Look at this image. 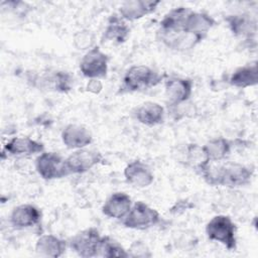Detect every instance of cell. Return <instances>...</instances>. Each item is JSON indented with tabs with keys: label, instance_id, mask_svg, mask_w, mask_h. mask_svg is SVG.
<instances>
[{
	"label": "cell",
	"instance_id": "1",
	"mask_svg": "<svg viewBox=\"0 0 258 258\" xmlns=\"http://www.w3.org/2000/svg\"><path fill=\"white\" fill-rule=\"evenodd\" d=\"M200 174L212 186L235 188L251 182L254 175V168L238 162H229L219 166H212L210 163Z\"/></svg>",
	"mask_w": 258,
	"mask_h": 258
},
{
	"label": "cell",
	"instance_id": "2",
	"mask_svg": "<svg viewBox=\"0 0 258 258\" xmlns=\"http://www.w3.org/2000/svg\"><path fill=\"white\" fill-rule=\"evenodd\" d=\"M161 80L162 76L151 67L135 64L130 67L124 74L118 94L142 92L157 86Z\"/></svg>",
	"mask_w": 258,
	"mask_h": 258
},
{
	"label": "cell",
	"instance_id": "3",
	"mask_svg": "<svg viewBox=\"0 0 258 258\" xmlns=\"http://www.w3.org/2000/svg\"><path fill=\"white\" fill-rule=\"evenodd\" d=\"M209 240L222 244L229 251L237 249V225L227 215H217L206 225Z\"/></svg>",
	"mask_w": 258,
	"mask_h": 258
},
{
	"label": "cell",
	"instance_id": "4",
	"mask_svg": "<svg viewBox=\"0 0 258 258\" xmlns=\"http://www.w3.org/2000/svg\"><path fill=\"white\" fill-rule=\"evenodd\" d=\"M159 222V213L142 201L135 202L128 214L121 220L125 228L132 230H147Z\"/></svg>",
	"mask_w": 258,
	"mask_h": 258
},
{
	"label": "cell",
	"instance_id": "5",
	"mask_svg": "<svg viewBox=\"0 0 258 258\" xmlns=\"http://www.w3.org/2000/svg\"><path fill=\"white\" fill-rule=\"evenodd\" d=\"M35 170L44 180L59 179L70 175L66 158L52 151H43L37 155L34 161Z\"/></svg>",
	"mask_w": 258,
	"mask_h": 258
},
{
	"label": "cell",
	"instance_id": "6",
	"mask_svg": "<svg viewBox=\"0 0 258 258\" xmlns=\"http://www.w3.org/2000/svg\"><path fill=\"white\" fill-rule=\"evenodd\" d=\"M101 238L102 236L99 230L97 228L90 227L78 232L73 237H71L68 241V246L80 257H97Z\"/></svg>",
	"mask_w": 258,
	"mask_h": 258
},
{
	"label": "cell",
	"instance_id": "7",
	"mask_svg": "<svg viewBox=\"0 0 258 258\" xmlns=\"http://www.w3.org/2000/svg\"><path fill=\"white\" fill-rule=\"evenodd\" d=\"M207 35L191 33L185 30L166 31L157 29L156 38L164 46L175 51H188L201 43Z\"/></svg>",
	"mask_w": 258,
	"mask_h": 258
},
{
	"label": "cell",
	"instance_id": "8",
	"mask_svg": "<svg viewBox=\"0 0 258 258\" xmlns=\"http://www.w3.org/2000/svg\"><path fill=\"white\" fill-rule=\"evenodd\" d=\"M109 56L99 45L88 50L80 61V71L88 79H105L108 75Z\"/></svg>",
	"mask_w": 258,
	"mask_h": 258
},
{
	"label": "cell",
	"instance_id": "9",
	"mask_svg": "<svg viewBox=\"0 0 258 258\" xmlns=\"http://www.w3.org/2000/svg\"><path fill=\"white\" fill-rule=\"evenodd\" d=\"M33 87L39 90L53 91L57 93H69L74 86L73 76L64 71L47 72L42 75H36L30 79Z\"/></svg>",
	"mask_w": 258,
	"mask_h": 258
},
{
	"label": "cell",
	"instance_id": "10",
	"mask_svg": "<svg viewBox=\"0 0 258 258\" xmlns=\"http://www.w3.org/2000/svg\"><path fill=\"white\" fill-rule=\"evenodd\" d=\"M195 83L189 78L170 77L164 82V95L168 105L176 107L187 102L194 91Z\"/></svg>",
	"mask_w": 258,
	"mask_h": 258
},
{
	"label": "cell",
	"instance_id": "11",
	"mask_svg": "<svg viewBox=\"0 0 258 258\" xmlns=\"http://www.w3.org/2000/svg\"><path fill=\"white\" fill-rule=\"evenodd\" d=\"M104 157L101 152L93 149H77L66 158V163L71 174H82L94 166L103 163Z\"/></svg>",
	"mask_w": 258,
	"mask_h": 258
},
{
	"label": "cell",
	"instance_id": "12",
	"mask_svg": "<svg viewBox=\"0 0 258 258\" xmlns=\"http://www.w3.org/2000/svg\"><path fill=\"white\" fill-rule=\"evenodd\" d=\"M123 174L126 182L137 188L147 187L154 181V174L149 165L139 159L130 161Z\"/></svg>",
	"mask_w": 258,
	"mask_h": 258
},
{
	"label": "cell",
	"instance_id": "13",
	"mask_svg": "<svg viewBox=\"0 0 258 258\" xmlns=\"http://www.w3.org/2000/svg\"><path fill=\"white\" fill-rule=\"evenodd\" d=\"M41 211L34 205L21 204L13 208L9 216V222L15 229H28L40 223Z\"/></svg>",
	"mask_w": 258,
	"mask_h": 258
},
{
	"label": "cell",
	"instance_id": "14",
	"mask_svg": "<svg viewBox=\"0 0 258 258\" xmlns=\"http://www.w3.org/2000/svg\"><path fill=\"white\" fill-rule=\"evenodd\" d=\"M44 151V144L38 140L27 136L12 137L9 139L2 149V154L12 156H29L33 154H40Z\"/></svg>",
	"mask_w": 258,
	"mask_h": 258
},
{
	"label": "cell",
	"instance_id": "15",
	"mask_svg": "<svg viewBox=\"0 0 258 258\" xmlns=\"http://www.w3.org/2000/svg\"><path fill=\"white\" fill-rule=\"evenodd\" d=\"M161 3L159 0H128L119 7V15L125 21H135L154 12Z\"/></svg>",
	"mask_w": 258,
	"mask_h": 258
},
{
	"label": "cell",
	"instance_id": "16",
	"mask_svg": "<svg viewBox=\"0 0 258 258\" xmlns=\"http://www.w3.org/2000/svg\"><path fill=\"white\" fill-rule=\"evenodd\" d=\"M61 141L68 149L86 148L93 142L91 131L83 125L68 124L61 131Z\"/></svg>",
	"mask_w": 258,
	"mask_h": 258
},
{
	"label": "cell",
	"instance_id": "17",
	"mask_svg": "<svg viewBox=\"0 0 258 258\" xmlns=\"http://www.w3.org/2000/svg\"><path fill=\"white\" fill-rule=\"evenodd\" d=\"M132 199L124 191H116L108 197L102 206V213L108 218L122 220L132 207Z\"/></svg>",
	"mask_w": 258,
	"mask_h": 258
},
{
	"label": "cell",
	"instance_id": "18",
	"mask_svg": "<svg viewBox=\"0 0 258 258\" xmlns=\"http://www.w3.org/2000/svg\"><path fill=\"white\" fill-rule=\"evenodd\" d=\"M134 117L140 124L154 127L164 122L165 110L159 103L147 101L136 107Z\"/></svg>",
	"mask_w": 258,
	"mask_h": 258
},
{
	"label": "cell",
	"instance_id": "19",
	"mask_svg": "<svg viewBox=\"0 0 258 258\" xmlns=\"http://www.w3.org/2000/svg\"><path fill=\"white\" fill-rule=\"evenodd\" d=\"M68 241L52 234H44L36 240L34 250L40 257L58 258L66 253Z\"/></svg>",
	"mask_w": 258,
	"mask_h": 258
},
{
	"label": "cell",
	"instance_id": "20",
	"mask_svg": "<svg viewBox=\"0 0 258 258\" xmlns=\"http://www.w3.org/2000/svg\"><path fill=\"white\" fill-rule=\"evenodd\" d=\"M130 27L127 22L117 13L109 16L107 25L102 35L103 41H111L116 44L124 43L130 35Z\"/></svg>",
	"mask_w": 258,
	"mask_h": 258
},
{
	"label": "cell",
	"instance_id": "21",
	"mask_svg": "<svg viewBox=\"0 0 258 258\" xmlns=\"http://www.w3.org/2000/svg\"><path fill=\"white\" fill-rule=\"evenodd\" d=\"M225 21L227 22L230 31L235 36H244L250 39L256 34V20L248 13L227 15Z\"/></svg>",
	"mask_w": 258,
	"mask_h": 258
},
{
	"label": "cell",
	"instance_id": "22",
	"mask_svg": "<svg viewBox=\"0 0 258 258\" xmlns=\"http://www.w3.org/2000/svg\"><path fill=\"white\" fill-rule=\"evenodd\" d=\"M216 24L217 22L215 18L209 13L204 11H194L190 9L185 18L184 30L191 33L208 35L209 30H211Z\"/></svg>",
	"mask_w": 258,
	"mask_h": 258
},
{
	"label": "cell",
	"instance_id": "23",
	"mask_svg": "<svg viewBox=\"0 0 258 258\" xmlns=\"http://www.w3.org/2000/svg\"><path fill=\"white\" fill-rule=\"evenodd\" d=\"M228 83L240 89L256 86L258 83V68L257 62L248 63L237 68L229 77Z\"/></svg>",
	"mask_w": 258,
	"mask_h": 258
},
{
	"label": "cell",
	"instance_id": "24",
	"mask_svg": "<svg viewBox=\"0 0 258 258\" xmlns=\"http://www.w3.org/2000/svg\"><path fill=\"white\" fill-rule=\"evenodd\" d=\"M184 162L199 173L211 163L204 145L202 146L197 143L186 144L184 148Z\"/></svg>",
	"mask_w": 258,
	"mask_h": 258
},
{
	"label": "cell",
	"instance_id": "25",
	"mask_svg": "<svg viewBox=\"0 0 258 258\" xmlns=\"http://www.w3.org/2000/svg\"><path fill=\"white\" fill-rule=\"evenodd\" d=\"M189 11L190 8L184 6H178L170 9L160 20L158 29L166 31L184 30L185 18Z\"/></svg>",
	"mask_w": 258,
	"mask_h": 258
},
{
	"label": "cell",
	"instance_id": "26",
	"mask_svg": "<svg viewBox=\"0 0 258 258\" xmlns=\"http://www.w3.org/2000/svg\"><path fill=\"white\" fill-rule=\"evenodd\" d=\"M210 161L217 162L226 159L232 150V142L225 137H215L204 145Z\"/></svg>",
	"mask_w": 258,
	"mask_h": 258
},
{
	"label": "cell",
	"instance_id": "27",
	"mask_svg": "<svg viewBox=\"0 0 258 258\" xmlns=\"http://www.w3.org/2000/svg\"><path fill=\"white\" fill-rule=\"evenodd\" d=\"M98 256L106 258L129 257L127 250L110 236H102L98 249Z\"/></svg>",
	"mask_w": 258,
	"mask_h": 258
},
{
	"label": "cell",
	"instance_id": "28",
	"mask_svg": "<svg viewBox=\"0 0 258 258\" xmlns=\"http://www.w3.org/2000/svg\"><path fill=\"white\" fill-rule=\"evenodd\" d=\"M74 46L78 50H90L96 46V35L92 30L82 29L77 31L73 37Z\"/></svg>",
	"mask_w": 258,
	"mask_h": 258
},
{
	"label": "cell",
	"instance_id": "29",
	"mask_svg": "<svg viewBox=\"0 0 258 258\" xmlns=\"http://www.w3.org/2000/svg\"><path fill=\"white\" fill-rule=\"evenodd\" d=\"M129 257H137V258H149L152 256V253L149 247L142 240L133 241L129 248L127 249Z\"/></svg>",
	"mask_w": 258,
	"mask_h": 258
},
{
	"label": "cell",
	"instance_id": "30",
	"mask_svg": "<svg viewBox=\"0 0 258 258\" xmlns=\"http://www.w3.org/2000/svg\"><path fill=\"white\" fill-rule=\"evenodd\" d=\"M192 208H194V204L188 200H179V201H176L173 204V206L169 209V213H171L172 215H180Z\"/></svg>",
	"mask_w": 258,
	"mask_h": 258
},
{
	"label": "cell",
	"instance_id": "31",
	"mask_svg": "<svg viewBox=\"0 0 258 258\" xmlns=\"http://www.w3.org/2000/svg\"><path fill=\"white\" fill-rule=\"evenodd\" d=\"M103 91V83L99 79H89L86 85V92L99 95Z\"/></svg>",
	"mask_w": 258,
	"mask_h": 258
}]
</instances>
